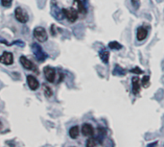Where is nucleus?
<instances>
[{
    "mask_svg": "<svg viewBox=\"0 0 164 147\" xmlns=\"http://www.w3.org/2000/svg\"><path fill=\"white\" fill-rule=\"evenodd\" d=\"M32 51L38 62H43L44 60H46L47 54L43 51L42 47L37 42H34L32 44Z\"/></svg>",
    "mask_w": 164,
    "mask_h": 147,
    "instance_id": "1",
    "label": "nucleus"
},
{
    "mask_svg": "<svg viewBox=\"0 0 164 147\" xmlns=\"http://www.w3.org/2000/svg\"><path fill=\"white\" fill-rule=\"evenodd\" d=\"M33 36L39 42H45L48 39V34L46 30H45L41 26H37L33 31Z\"/></svg>",
    "mask_w": 164,
    "mask_h": 147,
    "instance_id": "2",
    "label": "nucleus"
},
{
    "mask_svg": "<svg viewBox=\"0 0 164 147\" xmlns=\"http://www.w3.org/2000/svg\"><path fill=\"white\" fill-rule=\"evenodd\" d=\"M15 17H16V19L18 22L23 23V24L26 23L29 20V16L27 14V12H26L21 7L16 8V10H15Z\"/></svg>",
    "mask_w": 164,
    "mask_h": 147,
    "instance_id": "3",
    "label": "nucleus"
},
{
    "mask_svg": "<svg viewBox=\"0 0 164 147\" xmlns=\"http://www.w3.org/2000/svg\"><path fill=\"white\" fill-rule=\"evenodd\" d=\"M63 16L67 18L69 22H75L78 19V11L74 8H69V9H62Z\"/></svg>",
    "mask_w": 164,
    "mask_h": 147,
    "instance_id": "4",
    "label": "nucleus"
},
{
    "mask_svg": "<svg viewBox=\"0 0 164 147\" xmlns=\"http://www.w3.org/2000/svg\"><path fill=\"white\" fill-rule=\"evenodd\" d=\"M43 72H44L45 78H46V80L49 83H54L55 82L56 70L53 68H51V66H46V68H44Z\"/></svg>",
    "mask_w": 164,
    "mask_h": 147,
    "instance_id": "5",
    "label": "nucleus"
},
{
    "mask_svg": "<svg viewBox=\"0 0 164 147\" xmlns=\"http://www.w3.org/2000/svg\"><path fill=\"white\" fill-rule=\"evenodd\" d=\"M0 63H2L6 65H11L14 63V56L11 52L5 51L3 52V54L0 57Z\"/></svg>",
    "mask_w": 164,
    "mask_h": 147,
    "instance_id": "6",
    "label": "nucleus"
},
{
    "mask_svg": "<svg viewBox=\"0 0 164 147\" xmlns=\"http://www.w3.org/2000/svg\"><path fill=\"white\" fill-rule=\"evenodd\" d=\"M27 84L31 90H37L39 88V83L37 80V78L33 75H28L27 76Z\"/></svg>",
    "mask_w": 164,
    "mask_h": 147,
    "instance_id": "7",
    "label": "nucleus"
},
{
    "mask_svg": "<svg viewBox=\"0 0 164 147\" xmlns=\"http://www.w3.org/2000/svg\"><path fill=\"white\" fill-rule=\"evenodd\" d=\"M82 134L86 137H92L94 135V129L89 123H84L82 126Z\"/></svg>",
    "mask_w": 164,
    "mask_h": 147,
    "instance_id": "8",
    "label": "nucleus"
},
{
    "mask_svg": "<svg viewBox=\"0 0 164 147\" xmlns=\"http://www.w3.org/2000/svg\"><path fill=\"white\" fill-rule=\"evenodd\" d=\"M19 61H20L22 66L25 68V69H27V70H32V69H34V64H33V63L30 61V60H28L26 57L24 56H21L20 59H19Z\"/></svg>",
    "mask_w": 164,
    "mask_h": 147,
    "instance_id": "9",
    "label": "nucleus"
},
{
    "mask_svg": "<svg viewBox=\"0 0 164 147\" xmlns=\"http://www.w3.org/2000/svg\"><path fill=\"white\" fill-rule=\"evenodd\" d=\"M141 89V86H140V79L138 77H134L133 78V92L134 94L136 95L138 94L139 91Z\"/></svg>",
    "mask_w": 164,
    "mask_h": 147,
    "instance_id": "10",
    "label": "nucleus"
},
{
    "mask_svg": "<svg viewBox=\"0 0 164 147\" xmlns=\"http://www.w3.org/2000/svg\"><path fill=\"white\" fill-rule=\"evenodd\" d=\"M147 35H148V31L144 27H139L137 29L136 37H137V39H138V41H143V39H145L147 38Z\"/></svg>",
    "mask_w": 164,
    "mask_h": 147,
    "instance_id": "11",
    "label": "nucleus"
},
{
    "mask_svg": "<svg viewBox=\"0 0 164 147\" xmlns=\"http://www.w3.org/2000/svg\"><path fill=\"white\" fill-rule=\"evenodd\" d=\"M79 134H80V129H79L78 126L71 127L69 130V137L71 138H77L79 137Z\"/></svg>",
    "mask_w": 164,
    "mask_h": 147,
    "instance_id": "12",
    "label": "nucleus"
},
{
    "mask_svg": "<svg viewBox=\"0 0 164 147\" xmlns=\"http://www.w3.org/2000/svg\"><path fill=\"white\" fill-rule=\"evenodd\" d=\"M99 56H100V59L102 60V62L104 63V64H108L109 63V52L108 51V50H102L101 52H100V54H99Z\"/></svg>",
    "mask_w": 164,
    "mask_h": 147,
    "instance_id": "13",
    "label": "nucleus"
},
{
    "mask_svg": "<svg viewBox=\"0 0 164 147\" xmlns=\"http://www.w3.org/2000/svg\"><path fill=\"white\" fill-rule=\"evenodd\" d=\"M74 3L77 6V11L82 13V14H86V8H84V3L81 1V0H74Z\"/></svg>",
    "mask_w": 164,
    "mask_h": 147,
    "instance_id": "14",
    "label": "nucleus"
},
{
    "mask_svg": "<svg viewBox=\"0 0 164 147\" xmlns=\"http://www.w3.org/2000/svg\"><path fill=\"white\" fill-rule=\"evenodd\" d=\"M126 74V70L122 68L119 65H115L113 69V75H118V76H123Z\"/></svg>",
    "mask_w": 164,
    "mask_h": 147,
    "instance_id": "15",
    "label": "nucleus"
},
{
    "mask_svg": "<svg viewBox=\"0 0 164 147\" xmlns=\"http://www.w3.org/2000/svg\"><path fill=\"white\" fill-rule=\"evenodd\" d=\"M109 47L110 49H113V50H120L123 46L119 43V42H111L109 43Z\"/></svg>",
    "mask_w": 164,
    "mask_h": 147,
    "instance_id": "16",
    "label": "nucleus"
},
{
    "mask_svg": "<svg viewBox=\"0 0 164 147\" xmlns=\"http://www.w3.org/2000/svg\"><path fill=\"white\" fill-rule=\"evenodd\" d=\"M98 145V140L94 138H90L87 139V147H95Z\"/></svg>",
    "mask_w": 164,
    "mask_h": 147,
    "instance_id": "17",
    "label": "nucleus"
},
{
    "mask_svg": "<svg viewBox=\"0 0 164 147\" xmlns=\"http://www.w3.org/2000/svg\"><path fill=\"white\" fill-rule=\"evenodd\" d=\"M141 85L143 88L147 89L148 86H150V77L149 76H144L141 80Z\"/></svg>",
    "mask_w": 164,
    "mask_h": 147,
    "instance_id": "18",
    "label": "nucleus"
},
{
    "mask_svg": "<svg viewBox=\"0 0 164 147\" xmlns=\"http://www.w3.org/2000/svg\"><path fill=\"white\" fill-rule=\"evenodd\" d=\"M43 90H44V94L45 96H47V97H51L52 94H53V92H52V90L50 86H43Z\"/></svg>",
    "mask_w": 164,
    "mask_h": 147,
    "instance_id": "19",
    "label": "nucleus"
},
{
    "mask_svg": "<svg viewBox=\"0 0 164 147\" xmlns=\"http://www.w3.org/2000/svg\"><path fill=\"white\" fill-rule=\"evenodd\" d=\"M12 0H1V5L5 8H9L12 6Z\"/></svg>",
    "mask_w": 164,
    "mask_h": 147,
    "instance_id": "20",
    "label": "nucleus"
},
{
    "mask_svg": "<svg viewBox=\"0 0 164 147\" xmlns=\"http://www.w3.org/2000/svg\"><path fill=\"white\" fill-rule=\"evenodd\" d=\"M132 4L134 9H138L140 6V0H132Z\"/></svg>",
    "mask_w": 164,
    "mask_h": 147,
    "instance_id": "21",
    "label": "nucleus"
},
{
    "mask_svg": "<svg viewBox=\"0 0 164 147\" xmlns=\"http://www.w3.org/2000/svg\"><path fill=\"white\" fill-rule=\"evenodd\" d=\"M130 73H135V74H141V73H143V71L139 68H133L130 70Z\"/></svg>",
    "mask_w": 164,
    "mask_h": 147,
    "instance_id": "22",
    "label": "nucleus"
},
{
    "mask_svg": "<svg viewBox=\"0 0 164 147\" xmlns=\"http://www.w3.org/2000/svg\"><path fill=\"white\" fill-rule=\"evenodd\" d=\"M12 44H17L19 46H21V47H23V46H25V43L21 41H16L15 42H12Z\"/></svg>",
    "mask_w": 164,
    "mask_h": 147,
    "instance_id": "23",
    "label": "nucleus"
},
{
    "mask_svg": "<svg viewBox=\"0 0 164 147\" xmlns=\"http://www.w3.org/2000/svg\"><path fill=\"white\" fill-rule=\"evenodd\" d=\"M1 127H2V123H1V121H0V129H1Z\"/></svg>",
    "mask_w": 164,
    "mask_h": 147,
    "instance_id": "24",
    "label": "nucleus"
}]
</instances>
